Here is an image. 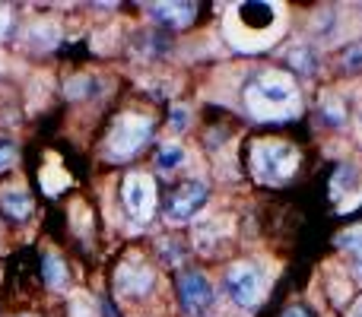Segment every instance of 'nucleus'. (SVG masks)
Listing matches in <instances>:
<instances>
[{
  "label": "nucleus",
  "mask_w": 362,
  "mask_h": 317,
  "mask_svg": "<svg viewBox=\"0 0 362 317\" xmlns=\"http://www.w3.org/2000/svg\"><path fill=\"white\" fill-rule=\"evenodd\" d=\"M245 105L257 121H289L299 114L302 99L289 73L264 70L245 86Z\"/></svg>",
  "instance_id": "1"
},
{
  "label": "nucleus",
  "mask_w": 362,
  "mask_h": 317,
  "mask_svg": "<svg viewBox=\"0 0 362 317\" xmlns=\"http://www.w3.org/2000/svg\"><path fill=\"white\" fill-rule=\"evenodd\" d=\"M280 29V6L274 4H238L229 16V38L242 51H261Z\"/></svg>",
  "instance_id": "2"
},
{
  "label": "nucleus",
  "mask_w": 362,
  "mask_h": 317,
  "mask_svg": "<svg viewBox=\"0 0 362 317\" xmlns=\"http://www.w3.org/2000/svg\"><path fill=\"white\" fill-rule=\"evenodd\" d=\"M299 168V150L283 140H257L251 146V172L264 184H283Z\"/></svg>",
  "instance_id": "3"
},
{
  "label": "nucleus",
  "mask_w": 362,
  "mask_h": 317,
  "mask_svg": "<svg viewBox=\"0 0 362 317\" xmlns=\"http://www.w3.org/2000/svg\"><path fill=\"white\" fill-rule=\"evenodd\" d=\"M153 137V118L150 114H118L108 131V156L112 159H131L146 146Z\"/></svg>",
  "instance_id": "4"
},
{
  "label": "nucleus",
  "mask_w": 362,
  "mask_h": 317,
  "mask_svg": "<svg viewBox=\"0 0 362 317\" xmlns=\"http://www.w3.org/2000/svg\"><path fill=\"white\" fill-rule=\"evenodd\" d=\"M226 292L238 308H255L264 295V270L257 263H235L226 273Z\"/></svg>",
  "instance_id": "5"
},
{
  "label": "nucleus",
  "mask_w": 362,
  "mask_h": 317,
  "mask_svg": "<svg viewBox=\"0 0 362 317\" xmlns=\"http://www.w3.org/2000/svg\"><path fill=\"white\" fill-rule=\"evenodd\" d=\"M121 197H124V206L134 219H140V222H150L153 219V213H156V184H153L150 174L131 172L124 178Z\"/></svg>",
  "instance_id": "6"
},
{
  "label": "nucleus",
  "mask_w": 362,
  "mask_h": 317,
  "mask_svg": "<svg viewBox=\"0 0 362 317\" xmlns=\"http://www.w3.org/2000/svg\"><path fill=\"white\" fill-rule=\"evenodd\" d=\"M206 203V184L204 181H185L181 187H175V193L169 197L165 216L172 222H187L191 216H197V210Z\"/></svg>",
  "instance_id": "7"
},
{
  "label": "nucleus",
  "mask_w": 362,
  "mask_h": 317,
  "mask_svg": "<svg viewBox=\"0 0 362 317\" xmlns=\"http://www.w3.org/2000/svg\"><path fill=\"white\" fill-rule=\"evenodd\" d=\"M178 292H181V305H185V311H191V314H200L213 305V286L204 273H194V270L181 273L178 276Z\"/></svg>",
  "instance_id": "8"
},
{
  "label": "nucleus",
  "mask_w": 362,
  "mask_h": 317,
  "mask_svg": "<svg viewBox=\"0 0 362 317\" xmlns=\"http://www.w3.org/2000/svg\"><path fill=\"white\" fill-rule=\"evenodd\" d=\"M115 289L121 295H146L153 289V270L146 263H121L115 273Z\"/></svg>",
  "instance_id": "9"
},
{
  "label": "nucleus",
  "mask_w": 362,
  "mask_h": 317,
  "mask_svg": "<svg viewBox=\"0 0 362 317\" xmlns=\"http://www.w3.org/2000/svg\"><path fill=\"white\" fill-rule=\"evenodd\" d=\"M0 210L13 219V222H25L32 216V197L23 187H0Z\"/></svg>",
  "instance_id": "10"
},
{
  "label": "nucleus",
  "mask_w": 362,
  "mask_h": 317,
  "mask_svg": "<svg viewBox=\"0 0 362 317\" xmlns=\"http://www.w3.org/2000/svg\"><path fill=\"white\" fill-rule=\"evenodd\" d=\"M153 16L165 25H187L197 16V4H156L153 6Z\"/></svg>",
  "instance_id": "11"
},
{
  "label": "nucleus",
  "mask_w": 362,
  "mask_h": 317,
  "mask_svg": "<svg viewBox=\"0 0 362 317\" xmlns=\"http://www.w3.org/2000/svg\"><path fill=\"white\" fill-rule=\"evenodd\" d=\"M45 267H42V276H45V282H48L51 289H61V286H67V267H64V261L61 257H54V254H45Z\"/></svg>",
  "instance_id": "12"
},
{
  "label": "nucleus",
  "mask_w": 362,
  "mask_h": 317,
  "mask_svg": "<svg viewBox=\"0 0 362 317\" xmlns=\"http://www.w3.org/2000/svg\"><path fill=\"white\" fill-rule=\"evenodd\" d=\"M38 181H42V191L45 193H61V187L70 184L67 172H61V168H42V174H38Z\"/></svg>",
  "instance_id": "13"
},
{
  "label": "nucleus",
  "mask_w": 362,
  "mask_h": 317,
  "mask_svg": "<svg viewBox=\"0 0 362 317\" xmlns=\"http://www.w3.org/2000/svg\"><path fill=\"white\" fill-rule=\"evenodd\" d=\"M156 162H159V168H163V172H172V168H178L181 162H185V150H181L178 143H165L163 150H159Z\"/></svg>",
  "instance_id": "14"
},
{
  "label": "nucleus",
  "mask_w": 362,
  "mask_h": 317,
  "mask_svg": "<svg viewBox=\"0 0 362 317\" xmlns=\"http://www.w3.org/2000/svg\"><path fill=\"white\" fill-rule=\"evenodd\" d=\"M289 61H293V67L302 70V73H312V70H315V57H312V51H308L305 44L289 51Z\"/></svg>",
  "instance_id": "15"
},
{
  "label": "nucleus",
  "mask_w": 362,
  "mask_h": 317,
  "mask_svg": "<svg viewBox=\"0 0 362 317\" xmlns=\"http://www.w3.org/2000/svg\"><path fill=\"white\" fill-rule=\"evenodd\" d=\"M337 244L340 248H346L353 257L362 254V225H356V229H350V232H344V235L337 238Z\"/></svg>",
  "instance_id": "16"
},
{
  "label": "nucleus",
  "mask_w": 362,
  "mask_h": 317,
  "mask_svg": "<svg viewBox=\"0 0 362 317\" xmlns=\"http://www.w3.org/2000/svg\"><path fill=\"white\" fill-rule=\"evenodd\" d=\"M340 61H344V70H350V73L362 70V44L356 42V44H350V48H344Z\"/></svg>",
  "instance_id": "17"
},
{
  "label": "nucleus",
  "mask_w": 362,
  "mask_h": 317,
  "mask_svg": "<svg viewBox=\"0 0 362 317\" xmlns=\"http://www.w3.org/2000/svg\"><path fill=\"white\" fill-rule=\"evenodd\" d=\"M13 162H16V143H13V140H6V137H0V172H4V168H10Z\"/></svg>",
  "instance_id": "18"
},
{
  "label": "nucleus",
  "mask_w": 362,
  "mask_h": 317,
  "mask_svg": "<svg viewBox=\"0 0 362 317\" xmlns=\"http://www.w3.org/2000/svg\"><path fill=\"white\" fill-rule=\"evenodd\" d=\"M321 112L327 114V121H331V124H340V121H344V105H340L337 99L321 102Z\"/></svg>",
  "instance_id": "19"
},
{
  "label": "nucleus",
  "mask_w": 362,
  "mask_h": 317,
  "mask_svg": "<svg viewBox=\"0 0 362 317\" xmlns=\"http://www.w3.org/2000/svg\"><path fill=\"white\" fill-rule=\"evenodd\" d=\"M172 124H175L178 127V131H181V127H187V112H185V108H172Z\"/></svg>",
  "instance_id": "20"
},
{
  "label": "nucleus",
  "mask_w": 362,
  "mask_h": 317,
  "mask_svg": "<svg viewBox=\"0 0 362 317\" xmlns=\"http://www.w3.org/2000/svg\"><path fill=\"white\" fill-rule=\"evenodd\" d=\"M283 317H312V311H308L305 305H293V308H286V311H283Z\"/></svg>",
  "instance_id": "21"
},
{
  "label": "nucleus",
  "mask_w": 362,
  "mask_h": 317,
  "mask_svg": "<svg viewBox=\"0 0 362 317\" xmlns=\"http://www.w3.org/2000/svg\"><path fill=\"white\" fill-rule=\"evenodd\" d=\"M10 29H13V19H10V13H6V10H0V38H4Z\"/></svg>",
  "instance_id": "22"
},
{
  "label": "nucleus",
  "mask_w": 362,
  "mask_h": 317,
  "mask_svg": "<svg viewBox=\"0 0 362 317\" xmlns=\"http://www.w3.org/2000/svg\"><path fill=\"white\" fill-rule=\"evenodd\" d=\"M23 317H29V314H23Z\"/></svg>",
  "instance_id": "23"
}]
</instances>
